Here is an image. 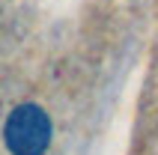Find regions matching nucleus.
Wrapping results in <instances>:
<instances>
[{
	"label": "nucleus",
	"instance_id": "obj_1",
	"mask_svg": "<svg viewBox=\"0 0 158 155\" xmlns=\"http://www.w3.org/2000/svg\"><path fill=\"white\" fill-rule=\"evenodd\" d=\"M51 134V119L39 104H18L3 125V143L12 155H45Z\"/></svg>",
	"mask_w": 158,
	"mask_h": 155
}]
</instances>
